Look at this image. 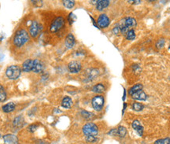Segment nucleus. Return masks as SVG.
<instances>
[{"instance_id":"obj_1","label":"nucleus","mask_w":170,"mask_h":144,"mask_svg":"<svg viewBox=\"0 0 170 144\" xmlns=\"http://www.w3.org/2000/svg\"><path fill=\"white\" fill-rule=\"evenodd\" d=\"M136 25V21L135 18L131 17H128L123 18L122 20L120 21L119 23V29L121 31L122 34L126 35L128 32L131 29H133L134 27Z\"/></svg>"},{"instance_id":"obj_2","label":"nucleus","mask_w":170,"mask_h":144,"mask_svg":"<svg viewBox=\"0 0 170 144\" xmlns=\"http://www.w3.org/2000/svg\"><path fill=\"white\" fill-rule=\"evenodd\" d=\"M28 40V34L24 29L17 31L13 39V43L17 47H22Z\"/></svg>"},{"instance_id":"obj_3","label":"nucleus","mask_w":170,"mask_h":144,"mask_svg":"<svg viewBox=\"0 0 170 144\" xmlns=\"http://www.w3.org/2000/svg\"><path fill=\"white\" fill-rule=\"evenodd\" d=\"M83 132L86 136H96L98 134V127L94 123H87L83 127Z\"/></svg>"},{"instance_id":"obj_4","label":"nucleus","mask_w":170,"mask_h":144,"mask_svg":"<svg viewBox=\"0 0 170 144\" xmlns=\"http://www.w3.org/2000/svg\"><path fill=\"white\" fill-rule=\"evenodd\" d=\"M7 77L10 80H16L21 75V69L17 65H11L7 68L6 71Z\"/></svg>"},{"instance_id":"obj_5","label":"nucleus","mask_w":170,"mask_h":144,"mask_svg":"<svg viewBox=\"0 0 170 144\" xmlns=\"http://www.w3.org/2000/svg\"><path fill=\"white\" fill-rule=\"evenodd\" d=\"M65 24V20L62 17H57L56 19L54 20V22H52L50 30L51 32H56L58 30H60L62 28L63 25Z\"/></svg>"},{"instance_id":"obj_6","label":"nucleus","mask_w":170,"mask_h":144,"mask_svg":"<svg viewBox=\"0 0 170 144\" xmlns=\"http://www.w3.org/2000/svg\"><path fill=\"white\" fill-rule=\"evenodd\" d=\"M91 104H92L94 110H95L96 111H100L104 105L103 97L101 95H97V96L94 97L91 101Z\"/></svg>"},{"instance_id":"obj_7","label":"nucleus","mask_w":170,"mask_h":144,"mask_svg":"<svg viewBox=\"0 0 170 144\" xmlns=\"http://www.w3.org/2000/svg\"><path fill=\"white\" fill-rule=\"evenodd\" d=\"M97 24L99 27L102 28H106L110 24V19L105 14H101L98 18Z\"/></svg>"},{"instance_id":"obj_8","label":"nucleus","mask_w":170,"mask_h":144,"mask_svg":"<svg viewBox=\"0 0 170 144\" xmlns=\"http://www.w3.org/2000/svg\"><path fill=\"white\" fill-rule=\"evenodd\" d=\"M68 68L70 73H77L80 71L81 69V65L78 62L73 61L71 62H69L68 65Z\"/></svg>"},{"instance_id":"obj_9","label":"nucleus","mask_w":170,"mask_h":144,"mask_svg":"<svg viewBox=\"0 0 170 144\" xmlns=\"http://www.w3.org/2000/svg\"><path fill=\"white\" fill-rule=\"evenodd\" d=\"M131 96L132 99H135V100H138V101H145L147 98V95L143 90L138 91L134 94H132Z\"/></svg>"},{"instance_id":"obj_10","label":"nucleus","mask_w":170,"mask_h":144,"mask_svg":"<svg viewBox=\"0 0 170 144\" xmlns=\"http://www.w3.org/2000/svg\"><path fill=\"white\" fill-rule=\"evenodd\" d=\"M131 126H132V128L137 132V134L139 136H143V127L142 125H141V124H140V120H133V122L131 124Z\"/></svg>"},{"instance_id":"obj_11","label":"nucleus","mask_w":170,"mask_h":144,"mask_svg":"<svg viewBox=\"0 0 170 144\" xmlns=\"http://www.w3.org/2000/svg\"><path fill=\"white\" fill-rule=\"evenodd\" d=\"M5 144H17V136L12 134H7L3 136Z\"/></svg>"},{"instance_id":"obj_12","label":"nucleus","mask_w":170,"mask_h":144,"mask_svg":"<svg viewBox=\"0 0 170 144\" xmlns=\"http://www.w3.org/2000/svg\"><path fill=\"white\" fill-rule=\"evenodd\" d=\"M39 24H38V22H36V21H33L32 24H31L30 28H29V33L33 37H36L38 35V32H39Z\"/></svg>"},{"instance_id":"obj_13","label":"nucleus","mask_w":170,"mask_h":144,"mask_svg":"<svg viewBox=\"0 0 170 144\" xmlns=\"http://www.w3.org/2000/svg\"><path fill=\"white\" fill-rule=\"evenodd\" d=\"M43 63L41 62L40 61H39L38 59L33 60V69H32V71H33L34 73H38L43 71Z\"/></svg>"},{"instance_id":"obj_14","label":"nucleus","mask_w":170,"mask_h":144,"mask_svg":"<svg viewBox=\"0 0 170 144\" xmlns=\"http://www.w3.org/2000/svg\"><path fill=\"white\" fill-rule=\"evenodd\" d=\"M65 43L67 48H69V49L73 48V46L75 45V38H74L73 34L69 33V34L67 36L66 38H65Z\"/></svg>"},{"instance_id":"obj_15","label":"nucleus","mask_w":170,"mask_h":144,"mask_svg":"<svg viewBox=\"0 0 170 144\" xmlns=\"http://www.w3.org/2000/svg\"><path fill=\"white\" fill-rule=\"evenodd\" d=\"M109 4H110L109 0H99L97 1V3H96V8L98 10H102L105 7H107Z\"/></svg>"},{"instance_id":"obj_16","label":"nucleus","mask_w":170,"mask_h":144,"mask_svg":"<svg viewBox=\"0 0 170 144\" xmlns=\"http://www.w3.org/2000/svg\"><path fill=\"white\" fill-rule=\"evenodd\" d=\"M33 60L31 59H27V60L23 63V70L24 72H30L33 69Z\"/></svg>"},{"instance_id":"obj_17","label":"nucleus","mask_w":170,"mask_h":144,"mask_svg":"<svg viewBox=\"0 0 170 144\" xmlns=\"http://www.w3.org/2000/svg\"><path fill=\"white\" fill-rule=\"evenodd\" d=\"M72 105H73V101H72V99L69 97L66 96L63 99L62 102V107L65 108V109H69L72 106Z\"/></svg>"},{"instance_id":"obj_18","label":"nucleus","mask_w":170,"mask_h":144,"mask_svg":"<svg viewBox=\"0 0 170 144\" xmlns=\"http://www.w3.org/2000/svg\"><path fill=\"white\" fill-rule=\"evenodd\" d=\"M15 109V104L13 102H9V103L6 104L5 105L2 106V110L5 113H10L11 111H13Z\"/></svg>"},{"instance_id":"obj_19","label":"nucleus","mask_w":170,"mask_h":144,"mask_svg":"<svg viewBox=\"0 0 170 144\" xmlns=\"http://www.w3.org/2000/svg\"><path fill=\"white\" fill-rule=\"evenodd\" d=\"M117 136L121 138H124L126 135H127V129L125 128L124 126H119L117 128Z\"/></svg>"},{"instance_id":"obj_20","label":"nucleus","mask_w":170,"mask_h":144,"mask_svg":"<svg viewBox=\"0 0 170 144\" xmlns=\"http://www.w3.org/2000/svg\"><path fill=\"white\" fill-rule=\"evenodd\" d=\"M142 89H143L142 84H137L134 85L133 87H131V88H130L129 91H128V94H129L130 95H131L132 94H134L135 92H136V91H138L142 90Z\"/></svg>"},{"instance_id":"obj_21","label":"nucleus","mask_w":170,"mask_h":144,"mask_svg":"<svg viewBox=\"0 0 170 144\" xmlns=\"http://www.w3.org/2000/svg\"><path fill=\"white\" fill-rule=\"evenodd\" d=\"M92 91L95 93H102L105 91V87H104L103 84H98L95 86L93 87Z\"/></svg>"},{"instance_id":"obj_22","label":"nucleus","mask_w":170,"mask_h":144,"mask_svg":"<svg viewBox=\"0 0 170 144\" xmlns=\"http://www.w3.org/2000/svg\"><path fill=\"white\" fill-rule=\"evenodd\" d=\"M88 75V78H91V79H94L95 76H97L98 74H99V70L95 69H91L89 70H88L87 72Z\"/></svg>"},{"instance_id":"obj_23","label":"nucleus","mask_w":170,"mask_h":144,"mask_svg":"<svg viewBox=\"0 0 170 144\" xmlns=\"http://www.w3.org/2000/svg\"><path fill=\"white\" fill-rule=\"evenodd\" d=\"M136 38V33L134 29H131L126 33V39L128 40H133Z\"/></svg>"},{"instance_id":"obj_24","label":"nucleus","mask_w":170,"mask_h":144,"mask_svg":"<svg viewBox=\"0 0 170 144\" xmlns=\"http://www.w3.org/2000/svg\"><path fill=\"white\" fill-rule=\"evenodd\" d=\"M143 108H144V105L140 102H134L132 104V109L135 111H141L142 110H143Z\"/></svg>"},{"instance_id":"obj_25","label":"nucleus","mask_w":170,"mask_h":144,"mask_svg":"<svg viewBox=\"0 0 170 144\" xmlns=\"http://www.w3.org/2000/svg\"><path fill=\"white\" fill-rule=\"evenodd\" d=\"M62 2L63 5L68 9L73 8L74 7V5H75V2L73 1V0H64Z\"/></svg>"},{"instance_id":"obj_26","label":"nucleus","mask_w":170,"mask_h":144,"mask_svg":"<svg viewBox=\"0 0 170 144\" xmlns=\"http://www.w3.org/2000/svg\"><path fill=\"white\" fill-rule=\"evenodd\" d=\"M7 99V94L5 91V89L2 85H0V102H3Z\"/></svg>"},{"instance_id":"obj_27","label":"nucleus","mask_w":170,"mask_h":144,"mask_svg":"<svg viewBox=\"0 0 170 144\" xmlns=\"http://www.w3.org/2000/svg\"><path fill=\"white\" fill-rule=\"evenodd\" d=\"M23 122H24V120H23L22 117H18L13 120V125H15L16 127H22V125H23Z\"/></svg>"},{"instance_id":"obj_28","label":"nucleus","mask_w":170,"mask_h":144,"mask_svg":"<svg viewBox=\"0 0 170 144\" xmlns=\"http://www.w3.org/2000/svg\"><path fill=\"white\" fill-rule=\"evenodd\" d=\"M81 115L83 116V117L87 120H90L93 117V114L90 112H88L86 110H82L81 111Z\"/></svg>"},{"instance_id":"obj_29","label":"nucleus","mask_w":170,"mask_h":144,"mask_svg":"<svg viewBox=\"0 0 170 144\" xmlns=\"http://www.w3.org/2000/svg\"><path fill=\"white\" fill-rule=\"evenodd\" d=\"M154 144H170V138H164L155 141Z\"/></svg>"},{"instance_id":"obj_30","label":"nucleus","mask_w":170,"mask_h":144,"mask_svg":"<svg viewBox=\"0 0 170 144\" xmlns=\"http://www.w3.org/2000/svg\"><path fill=\"white\" fill-rule=\"evenodd\" d=\"M165 43H166L165 39H159V40L157 41V43H156V48H157V49H161V48H163L164 45H165Z\"/></svg>"},{"instance_id":"obj_31","label":"nucleus","mask_w":170,"mask_h":144,"mask_svg":"<svg viewBox=\"0 0 170 144\" xmlns=\"http://www.w3.org/2000/svg\"><path fill=\"white\" fill-rule=\"evenodd\" d=\"M96 140H97V138H96V136H86V141L87 142L95 143Z\"/></svg>"},{"instance_id":"obj_32","label":"nucleus","mask_w":170,"mask_h":144,"mask_svg":"<svg viewBox=\"0 0 170 144\" xmlns=\"http://www.w3.org/2000/svg\"><path fill=\"white\" fill-rule=\"evenodd\" d=\"M75 20H76V16L74 15V14H73V13H69V23H70V24H72L73 22H75Z\"/></svg>"},{"instance_id":"obj_33","label":"nucleus","mask_w":170,"mask_h":144,"mask_svg":"<svg viewBox=\"0 0 170 144\" xmlns=\"http://www.w3.org/2000/svg\"><path fill=\"white\" fill-rule=\"evenodd\" d=\"M109 135H110V136H117V129L114 128L112 129V130H110V131H109Z\"/></svg>"},{"instance_id":"obj_34","label":"nucleus","mask_w":170,"mask_h":144,"mask_svg":"<svg viewBox=\"0 0 170 144\" xmlns=\"http://www.w3.org/2000/svg\"><path fill=\"white\" fill-rule=\"evenodd\" d=\"M37 128V126L36 125H30L29 127H28V130L30 131H32V132H33V131H35L36 130Z\"/></svg>"},{"instance_id":"obj_35","label":"nucleus","mask_w":170,"mask_h":144,"mask_svg":"<svg viewBox=\"0 0 170 144\" xmlns=\"http://www.w3.org/2000/svg\"><path fill=\"white\" fill-rule=\"evenodd\" d=\"M119 32H120V29H119L118 25H116L115 27H114V28H113V32H114V34L117 35Z\"/></svg>"},{"instance_id":"obj_36","label":"nucleus","mask_w":170,"mask_h":144,"mask_svg":"<svg viewBox=\"0 0 170 144\" xmlns=\"http://www.w3.org/2000/svg\"><path fill=\"white\" fill-rule=\"evenodd\" d=\"M128 2H131V3H134V4H135V3H139V2H140V1H128Z\"/></svg>"},{"instance_id":"obj_37","label":"nucleus","mask_w":170,"mask_h":144,"mask_svg":"<svg viewBox=\"0 0 170 144\" xmlns=\"http://www.w3.org/2000/svg\"><path fill=\"white\" fill-rule=\"evenodd\" d=\"M0 137H1V135H0Z\"/></svg>"},{"instance_id":"obj_38","label":"nucleus","mask_w":170,"mask_h":144,"mask_svg":"<svg viewBox=\"0 0 170 144\" xmlns=\"http://www.w3.org/2000/svg\"><path fill=\"white\" fill-rule=\"evenodd\" d=\"M169 48H170V45H169Z\"/></svg>"}]
</instances>
